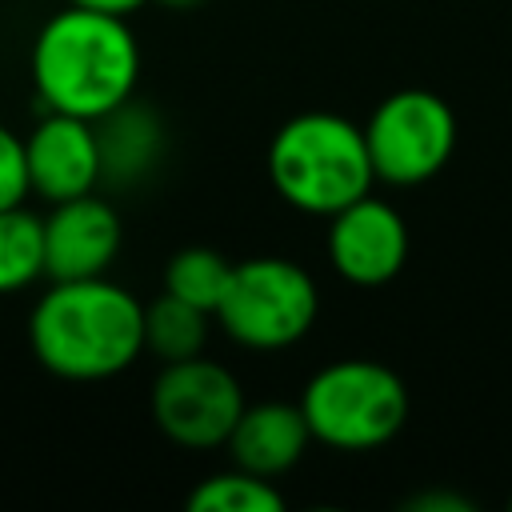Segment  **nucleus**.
Wrapping results in <instances>:
<instances>
[{
  "mask_svg": "<svg viewBox=\"0 0 512 512\" xmlns=\"http://www.w3.org/2000/svg\"><path fill=\"white\" fill-rule=\"evenodd\" d=\"M408 224L384 196H360L328 216V264L352 288H380L400 276L408 260Z\"/></svg>",
  "mask_w": 512,
  "mask_h": 512,
  "instance_id": "nucleus-8",
  "label": "nucleus"
},
{
  "mask_svg": "<svg viewBox=\"0 0 512 512\" xmlns=\"http://www.w3.org/2000/svg\"><path fill=\"white\" fill-rule=\"evenodd\" d=\"M76 8H92V12H112V16H132L136 8H144L148 0H68Z\"/></svg>",
  "mask_w": 512,
  "mask_h": 512,
  "instance_id": "nucleus-19",
  "label": "nucleus"
},
{
  "mask_svg": "<svg viewBox=\"0 0 512 512\" xmlns=\"http://www.w3.org/2000/svg\"><path fill=\"white\" fill-rule=\"evenodd\" d=\"M508 504H512V500H508Z\"/></svg>",
  "mask_w": 512,
  "mask_h": 512,
  "instance_id": "nucleus-21",
  "label": "nucleus"
},
{
  "mask_svg": "<svg viewBox=\"0 0 512 512\" xmlns=\"http://www.w3.org/2000/svg\"><path fill=\"white\" fill-rule=\"evenodd\" d=\"M244 404L248 400L236 372L204 352L176 364H160L148 392V412L160 436L192 452L224 448Z\"/></svg>",
  "mask_w": 512,
  "mask_h": 512,
  "instance_id": "nucleus-7",
  "label": "nucleus"
},
{
  "mask_svg": "<svg viewBox=\"0 0 512 512\" xmlns=\"http://www.w3.org/2000/svg\"><path fill=\"white\" fill-rule=\"evenodd\" d=\"M44 276V216L24 204L0 208V296Z\"/></svg>",
  "mask_w": 512,
  "mask_h": 512,
  "instance_id": "nucleus-14",
  "label": "nucleus"
},
{
  "mask_svg": "<svg viewBox=\"0 0 512 512\" xmlns=\"http://www.w3.org/2000/svg\"><path fill=\"white\" fill-rule=\"evenodd\" d=\"M308 444H312V428H308L300 404L256 400V404H244L224 448H228L236 468H248L256 476L276 480L304 460Z\"/></svg>",
  "mask_w": 512,
  "mask_h": 512,
  "instance_id": "nucleus-12",
  "label": "nucleus"
},
{
  "mask_svg": "<svg viewBox=\"0 0 512 512\" xmlns=\"http://www.w3.org/2000/svg\"><path fill=\"white\" fill-rule=\"evenodd\" d=\"M160 4H164V8H196L200 0H160Z\"/></svg>",
  "mask_w": 512,
  "mask_h": 512,
  "instance_id": "nucleus-20",
  "label": "nucleus"
},
{
  "mask_svg": "<svg viewBox=\"0 0 512 512\" xmlns=\"http://www.w3.org/2000/svg\"><path fill=\"white\" fill-rule=\"evenodd\" d=\"M456 112L432 88H400L364 120V144L376 184L416 188L440 176L456 152Z\"/></svg>",
  "mask_w": 512,
  "mask_h": 512,
  "instance_id": "nucleus-6",
  "label": "nucleus"
},
{
  "mask_svg": "<svg viewBox=\"0 0 512 512\" xmlns=\"http://www.w3.org/2000/svg\"><path fill=\"white\" fill-rule=\"evenodd\" d=\"M320 316L312 272L288 256H248L232 264L228 288L212 312L224 336L248 352H280L300 344Z\"/></svg>",
  "mask_w": 512,
  "mask_h": 512,
  "instance_id": "nucleus-5",
  "label": "nucleus"
},
{
  "mask_svg": "<svg viewBox=\"0 0 512 512\" xmlns=\"http://www.w3.org/2000/svg\"><path fill=\"white\" fill-rule=\"evenodd\" d=\"M28 348L60 380L120 376L144 356V304L108 276L52 280L28 316Z\"/></svg>",
  "mask_w": 512,
  "mask_h": 512,
  "instance_id": "nucleus-1",
  "label": "nucleus"
},
{
  "mask_svg": "<svg viewBox=\"0 0 512 512\" xmlns=\"http://www.w3.org/2000/svg\"><path fill=\"white\" fill-rule=\"evenodd\" d=\"M300 412L312 440L332 452H376L408 424V384L380 360L348 356L308 376Z\"/></svg>",
  "mask_w": 512,
  "mask_h": 512,
  "instance_id": "nucleus-4",
  "label": "nucleus"
},
{
  "mask_svg": "<svg viewBox=\"0 0 512 512\" xmlns=\"http://www.w3.org/2000/svg\"><path fill=\"white\" fill-rule=\"evenodd\" d=\"M28 192H32V184H28L24 136H16L8 124H0V208L24 204Z\"/></svg>",
  "mask_w": 512,
  "mask_h": 512,
  "instance_id": "nucleus-17",
  "label": "nucleus"
},
{
  "mask_svg": "<svg viewBox=\"0 0 512 512\" xmlns=\"http://www.w3.org/2000/svg\"><path fill=\"white\" fill-rule=\"evenodd\" d=\"M92 124H96V148H100V184L136 188L160 168L168 152V128L152 104H140L136 96H128L124 104H116Z\"/></svg>",
  "mask_w": 512,
  "mask_h": 512,
  "instance_id": "nucleus-11",
  "label": "nucleus"
},
{
  "mask_svg": "<svg viewBox=\"0 0 512 512\" xmlns=\"http://www.w3.org/2000/svg\"><path fill=\"white\" fill-rule=\"evenodd\" d=\"M212 312L160 292L152 304H144V352L160 364H176L188 356H200L208 344Z\"/></svg>",
  "mask_w": 512,
  "mask_h": 512,
  "instance_id": "nucleus-13",
  "label": "nucleus"
},
{
  "mask_svg": "<svg viewBox=\"0 0 512 512\" xmlns=\"http://www.w3.org/2000/svg\"><path fill=\"white\" fill-rule=\"evenodd\" d=\"M28 184L40 200L60 204L100 188V148L96 124L68 112H48L24 136Z\"/></svg>",
  "mask_w": 512,
  "mask_h": 512,
  "instance_id": "nucleus-10",
  "label": "nucleus"
},
{
  "mask_svg": "<svg viewBox=\"0 0 512 512\" xmlns=\"http://www.w3.org/2000/svg\"><path fill=\"white\" fill-rule=\"evenodd\" d=\"M184 504L192 512H280L284 508V492L276 488V480L232 464L228 472L204 476L188 492Z\"/></svg>",
  "mask_w": 512,
  "mask_h": 512,
  "instance_id": "nucleus-15",
  "label": "nucleus"
},
{
  "mask_svg": "<svg viewBox=\"0 0 512 512\" xmlns=\"http://www.w3.org/2000/svg\"><path fill=\"white\" fill-rule=\"evenodd\" d=\"M32 84L48 112L100 120L140 84V44L128 20L64 4L32 40Z\"/></svg>",
  "mask_w": 512,
  "mask_h": 512,
  "instance_id": "nucleus-2",
  "label": "nucleus"
},
{
  "mask_svg": "<svg viewBox=\"0 0 512 512\" xmlns=\"http://www.w3.org/2000/svg\"><path fill=\"white\" fill-rule=\"evenodd\" d=\"M120 244H124V228L104 196L84 192L60 200L44 216V276L48 280L104 276L120 256Z\"/></svg>",
  "mask_w": 512,
  "mask_h": 512,
  "instance_id": "nucleus-9",
  "label": "nucleus"
},
{
  "mask_svg": "<svg viewBox=\"0 0 512 512\" xmlns=\"http://www.w3.org/2000/svg\"><path fill=\"white\" fill-rule=\"evenodd\" d=\"M264 168L272 192L288 208L324 220L368 196L376 184L364 124L324 108L288 116L268 140Z\"/></svg>",
  "mask_w": 512,
  "mask_h": 512,
  "instance_id": "nucleus-3",
  "label": "nucleus"
},
{
  "mask_svg": "<svg viewBox=\"0 0 512 512\" xmlns=\"http://www.w3.org/2000/svg\"><path fill=\"white\" fill-rule=\"evenodd\" d=\"M404 508H412V512H468L472 504L456 492H416L404 500Z\"/></svg>",
  "mask_w": 512,
  "mask_h": 512,
  "instance_id": "nucleus-18",
  "label": "nucleus"
},
{
  "mask_svg": "<svg viewBox=\"0 0 512 512\" xmlns=\"http://www.w3.org/2000/svg\"><path fill=\"white\" fill-rule=\"evenodd\" d=\"M228 276H232V260L208 244H188L180 252L168 256L164 264V292L168 296H180L204 312H216L224 288H228Z\"/></svg>",
  "mask_w": 512,
  "mask_h": 512,
  "instance_id": "nucleus-16",
  "label": "nucleus"
}]
</instances>
